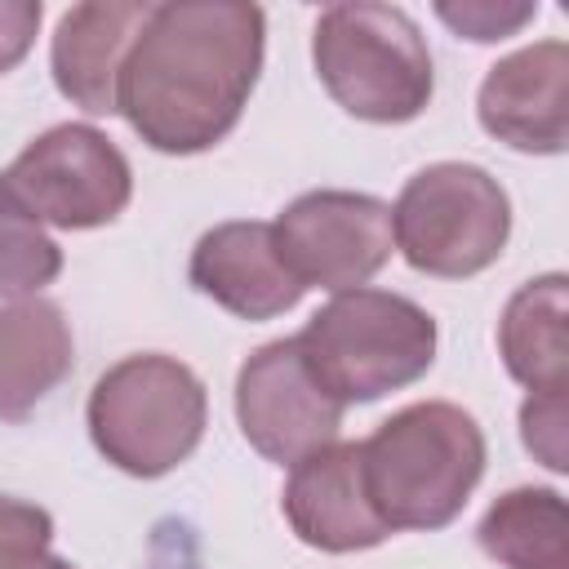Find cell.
<instances>
[{
  "label": "cell",
  "instance_id": "1",
  "mask_svg": "<svg viewBox=\"0 0 569 569\" xmlns=\"http://www.w3.org/2000/svg\"><path fill=\"white\" fill-rule=\"evenodd\" d=\"M267 53V13L244 0L151 4L133 40L116 111L164 156L218 147L244 116Z\"/></svg>",
  "mask_w": 569,
  "mask_h": 569
},
{
  "label": "cell",
  "instance_id": "2",
  "mask_svg": "<svg viewBox=\"0 0 569 569\" xmlns=\"http://www.w3.org/2000/svg\"><path fill=\"white\" fill-rule=\"evenodd\" d=\"M365 493L378 520L400 529H445L467 507L485 476V431L449 400H418L396 409L360 440Z\"/></svg>",
  "mask_w": 569,
  "mask_h": 569
},
{
  "label": "cell",
  "instance_id": "3",
  "mask_svg": "<svg viewBox=\"0 0 569 569\" xmlns=\"http://www.w3.org/2000/svg\"><path fill=\"white\" fill-rule=\"evenodd\" d=\"M293 338L307 369L342 405H369L418 382L440 342L427 307L369 284L333 293Z\"/></svg>",
  "mask_w": 569,
  "mask_h": 569
},
{
  "label": "cell",
  "instance_id": "4",
  "mask_svg": "<svg viewBox=\"0 0 569 569\" xmlns=\"http://www.w3.org/2000/svg\"><path fill=\"white\" fill-rule=\"evenodd\" d=\"M311 62L325 93L369 124H405L422 116L436 93L427 36L396 4L347 0L320 9Z\"/></svg>",
  "mask_w": 569,
  "mask_h": 569
},
{
  "label": "cell",
  "instance_id": "5",
  "mask_svg": "<svg viewBox=\"0 0 569 569\" xmlns=\"http://www.w3.org/2000/svg\"><path fill=\"white\" fill-rule=\"evenodd\" d=\"M93 449L124 476L156 480L196 453L209 422V396L191 365L164 351L116 360L84 409Z\"/></svg>",
  "mask_w": 569,
  "mask_h": 569
},
{
  "label": "cell",
  "instance_id": "6",
  "mask_svg": "<svg viewBox=\"0 0 569 569\" xmlns=\"http://www.w3.org/2000/svg\"><path fill=\"white\" fill-rule=\"evenodd\" d=\"M391 231L413 271L467 280L502 258L511 236V200L489 169L436 160L400 187Z\"/></svg>",
  "mask_w": 569,
  "mask_h": 569
},
{
  "label": "cell",
  "instance_id": "7",
  "mask_svg": "<svg viewBox=\"0 0 569 569\" xmlns=\"http://www.w3.org/2000/svg\"><path fill=\"white\" fill-rule=\"evenodd\" d=\"M0 182L40 227L58 231L107 227L133 196V169L124 151L102 129L71 120L31 138Z\"/></svg>",
  "mask_w": 569,
  "mask_h": 569
},
{
  "label": "cell",
  "instance_id": "8",
  "mask_svg": "<svg viewBox=\"0 0 569 569\" xmlns=\"http://www.w3.org/2000/svg\"><path fill=\"white\" fill-rule=\"evenodd\" d=\"M271 236L289 276L302 289H325V293H347L369 284L396 249L391 204L369 191H338V187H320L284 204L280 218L271 222Z\"/></svg>",
  "mask_w": 569,
  "mask_h": 569
},
{
  "label": "cell",
  "instance_id": "9",
  "mask_svg": "<svg viewBox=\"0 0 569 569\" xmlns=\"http://www.w3.org/2000/svg\"><path fill=\"white\" fill-rule=\"evenodd\" d=\"M342 400H333L307 369L298 338L262 342L236 373V422L244 440L280 467L338 440Z\"/></svg>",
  "mask_w": 569,
  "mask_h": 569
},
{
  "label": "cell",
  "instance_id": "10",
  "mask_svg": "<svg viewBox=\"0 0 569 569\" xmlns=\"http://www.w3.org/2000/svg\"><path fill=\"white\" fill-rule=\"evenodd\" d=\"M476 116L511 151L560 156L569 142V44L538 40L498 58L480 80Z\"/></svg>",
  "mask_w": 569,
  "mask_h": 569
},
{
  "label": "cell",
  "instance_id": "11",
  "mask_svg": "<svg viewBox=\"0 0 569 569\" xmlns=\"http://www.w3.org/2000/svg\"><path fill=\"white\" fill-rule=\"evenodd\" d=\"M280 511L289 529L329 556L347 551H369L391 538V529L378 520L369 493H365V471H360V440H333L289 467Z\"/></svg>",
  "mask_w": 569,
  "mask_h": 569
},
{
  "label": "cell",
  "instance_id": "12",
  "mask_svg": "<svg viewBox=\"0 0 569 569\" xmlns=\"http://www.w3.org/2000/svg\"><path fill=\"white\" fill-rule=\"evenodd\" d=\"M191 284L240 320H276L302 302V284L280 262L271 222L240 218L209 227L187 267Z\"/></svg>",
  "mask_w": 569,
  "mask_h": 569
},
{
  "label": "cell",
  "instance_id": "13",
  "mask_svg": "<svg viewBox=\"0 0 569 569\" xmlns=\"http://www.w3.org/2000/svg\"><path fill=\"white\" fill-rule=\"evenodd\" d=\"M151 18V0H89L71 4L58 18L53 44H49V71L58 93L89 111L111 116L120 93V71Z\"/></svg>",
  "mask_w": 569,
  "mask_h": 569
},
{
  "label": "cell",
  "instance_id": "14",
  "mask_svg": "<svg viewBox=\"0 0 569 569\" xmlns=\"http://www.w3.org/2000/svg\"><path fill=\"white\" fill-rule=\"evenodd\" d=\"M76 365L71 325L58 302L22 298L0 307V422L27 418Z\"/></svg>",
  "mask_w": 569,
  "mask_h": 569
},
{
  "label": "cell",
  "instance_id": "15",
  "mask_svg": "<svg viewBox=\"0 0 569 569\" xmlns=\"http://www.w3.org/2000/svg\"><path fill=\"white\" fill-rule=\"evenodd\" d=\"M498 356L529 391H569V280L547 271L525 280L498 320Z\"/></svg>",
  "mask_w": 569,
  "mask_h": 569
},
{
  "label": "cell",
  "instance_id": "16",
  "mask_svg": "<svg viewBox=\"0 0 569 569\" xmlns=\"http://www.w3.org/2000/svg\"><path fill=\"white\" fill-rule=\"evenodd\" d=\"M476 542L502 569H569V511L556 489H507L476 525Z\"/></svg>",
  "mask_w": 569,
  "mask_h": 569
},
{
  "label": "cell",
  "instance_id": "17",
  "mask_svg": "<svg viewBox=\"0 0 569 569\" xmlns=\"http://www.w3.org/2000/svg\"><path fill=\"white\" fill-rule=\"evenodd\" d=\"M62 271V249L0 182V307L40 298Z\"/></svg>",
  "mask_w": 569,
  "mask_h": 569
},
{
  "label": "cell",
  "instance_id": "18",
  "mask_svg": "<svg viewBox=\"0 0 569 569\" xmlns=\"http://www.w3.org/2000/svg\"><path fill=\"white\" fill-rule=\"evenodd\" d=\"M53 516L36 502L0 493V569H76L49 551Z\"/></svg>",
  "mask_w": 569,
  "mask_h": 569
},
{
  "label": "cell",
  "instance_id": "19",
  "mask_svg": "<svg viewBox=\"0 0 569 569\" xmlns=\"http://www.w3.org/2000/svg\"><path fill=\"white\" fill-rule=\"evenodd\" d=\"M569 396L565 391H529L520 405V440L547 471H569Z\"/></svg>",
  "mask_w": 569,
  "mask_h": 569
},
{
  "label": "cell",
  "instance_id": "20",
  "mask_svg": "<svg viewBox=\"0 0 569 569\" xmlns=\"http://www.w3.org/2000/svg\"><path fill=\"white\" fill-rule=\"evenodd\" d=\"M436 18L449 22L458 36L489 44V40H507L525 22H533L538 18V4H529V0H498V4L493 0H462V4L440 0L436 4Z\"/></svg>",
  "mask_w": 569,
  "mask_h": 569
},
{
  "label": "cell",
  "instance_id": "21",
  "mask_svg": "<svg viewBox=\"0 0 569 569\" xmlns=\"http://www.w3.org/2000/svg\"><path fill=\"white\" fill-rule=\"evenodd\" d=\"M40 18H44L40 0H0V76L31 53Z\"/></svg>",
  "mask_w": 569,
  "mask_h": 569
}]
</instances>
